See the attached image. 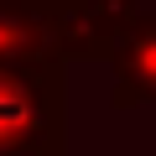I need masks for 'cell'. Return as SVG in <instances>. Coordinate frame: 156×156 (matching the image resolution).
Masks as SVG:
<instances>
[{
    "label": "cell",
    "mask_w": 156,
    "mask_h": 156,
    "mask_svg": "<svg viewBox=\"0 0 156 156\" xmlns=\"http://www.w3.org/2000/svg\"><path fill=\"white\" fill-rule=\"evenodd\" d=\"M109 68H115V104L156 99V16L130 21V31L120 37Z\"/></svg>",
    "instance_id": "obj_4"
},
{
    "label": "cell",
    "mask_w": 156,
    "mask_h": 156,
    "mask_svg": "<svg viewBox=\"0 0 156 156\" xmlns=\"http://www.w3.org/2000/svg\"><path fill=\"white\" fill-rule=\"evenodd\" d=\"M0 62H68L47 0H0Z\"/></svg>",
    "instance_id": "obj_3"
},
{
    "label": "cell",
    "mask_w": 156,
    "mask_h": 156,
    "mask_svg": "<svg viewBox=\"0 0 156 156\" xmlns=\"http://www.w3.org/2000/svg\"><path fill=\"white\" fill-rule=\"evenodd\" d=\"M47 11L57 21L62 57H115L120 37L135 21V0H47Z\"/></svg>",
    "instance_id": "obj_2"
},
{
    "label": "cell",
    "mask_w": 156,
    "mask_h": 156,
    "mask_svg": "<svg viewBox=\"0 0 156 156\" xmlns=\"http://www.w3.org/2000/svg\"><path fill=\"white\" fill-rule=\"evenodd\" d=\"M0 151H62V62H0Z\"/></svg>",
    "instance_id": "obj_1"
}]
</instances>
